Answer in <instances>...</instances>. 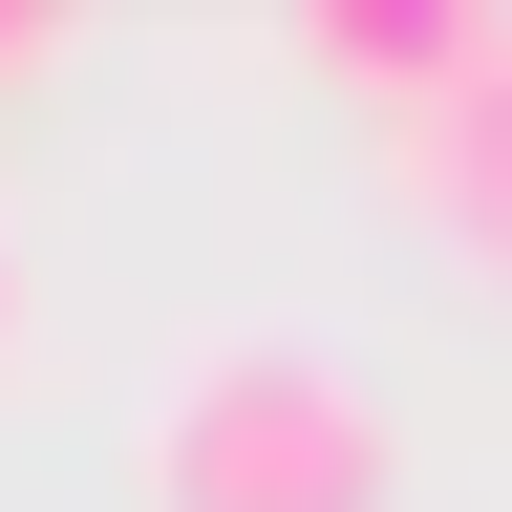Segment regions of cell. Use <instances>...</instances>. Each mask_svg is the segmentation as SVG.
<instances>
[{
  "label": "cell",
  "instance_id": "1",
  "mask_svg": "<svg viewBox=\"0 0 512 512\" xmlns=\"http://www.w3.org/2000/svg\"><path fill=\"white\" fill-rule=\"evenodd\" d=\"M150 491L171 512H384V406L320 342H214L150 406Z\"/></svg>",
  "mask_w": 512,
  "mask_h": 512
},
{
  "label": "cell",
  "instance_id": "2",
  "mask_svg": "<svg viewBox=\"0 0 512 512\" xmlns=\"http://www.w3.org/2000/svg\"><path fill=\"white\" fill-rule=\"evenodd\" d=\"M406 192H427L448 235H491V256H512V22H491V43L406 107Z\"/></svg>",
  "mask_w": 512,
  "mask_h": 512
},
{
  "label": "cell",
  "instance_id": "3",
  "mask_svg": "<svg viewBox=\"0 0 512 512\" xmlns=\"http://www.w3.org/2000/svg\"><path fill=\"white\" fill-rule=\"evenodd\" d=\"M22 64H43V22H22V0H0V86H22Z\"/></svg>",
  "mask_w": 512,
  "mask_h": 512
},
{
  "label": "cell",
  "instance_id": "4",
  "mask_svg": "<svg viewBox=\"0 0 512 512\" xmlns=\"http://www.w3.org/2000/svg\"><path fill=\"white\" fill-rule=\"evenodd\" d=\"M0 342H22V235H0Z\"/></svg>",
  "mask_w": 512,
  "mask_h": 512
}]
</instances>
